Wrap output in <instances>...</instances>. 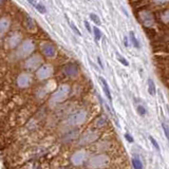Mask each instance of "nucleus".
Returning <instances> with one entry per match:
<instances>
[{"mask_svg": "<svg viewBox=\"0 0 169 169\" xmlns=\"http://www.w3.org/2000/svg\"><path fill=\"white\" fill-rule=\"evenodd\" d=\"M142 14L144 15V17H141V19L143 20L144 24L147 25V27H152L153 22H154V18H153L152 14L148 11H144Z\"/></svg>", "mask_w": 169, "mask_h": 169, "instance_id": "obj_1", "label": "nucleus"}, {"mask_svg": "<svg viewBox=\"0 0 169 169\" xmlns=\"http://www.w3.org/2000/svg\"><path fill=\"white\" fill-rule=\"evenodd\" d=\"M108 163V158L106 156H98L92 160V165L94 167H102Z\"/></svg>", "mask_w": 169, "mask_h": 169, "instance_id": "obj_2", "label": "nucleus"}, {"mask_svg": "<svg viewBox=\"0 0 169 169\" xmlns=\"http://www.w3.org/2000/svg\"><path fill=\"white\" fill-rule=\"evenodd\" d=\"M99 82H101L102 86H103V90L104 92H105L106 96H107V98L109 99L110 102L112 101V96H111V92H110V89H109V86H108V82H106V79L104 77H99Z\"/></svg>", "mask_w": 169, "mask_h": 169, "instance_id": "obj_3", "label": "nucleus"}, {"mask_svg": "<svg viewBox=\"0 0 169 169\" xmlns=\"http://www.w3.org/2000/svg\"><path fill=\"white\" fill-rule=\"evenodd\" d=\"M148 92L151 96H154L156 93V84L151 78L148 79Z\"/></svg>", "mask_w": 169, "mask_h": 169, "instance_id": "obj_4", "label": "nucleus"}, {"mask_svg": "<svg viewBox=\"0 0 169 169\" xmlns=\"http://www.w3.org/2000/svg\"><path fill=\"white\" fill-rule=\"evenodd\" d=\"M129 37H130V40H131V42H132L133 47L139 49V40H137L136 37H135V34H134L133 31H130V32H129Z\"/></svg>", "mask_w": 169, "mask_h": 169, "instance_id": "obj_5", "label": "nucleus"}, {"mask_svg": "<svg viewBox=\"0 0 169 169\" xmlns=\"http://www.w3.org/2000/svg\"><path fill=\"white\" fill-rule=\"evenodd\" d=\"M132 166L134 169H143V163L139 158H133L132 159Z\"/></svg>", "mask_w": 169, "mask_h": 169, "instance_id": "obj_6", "label": "nucleus"}, {"mask_svg": "<svg viewBox=\"0 0 169 169\" xmlns=\"http://www.w3.org/2000/svg\"><path fill=\"white\" fill-rule=\"evenodd\" d=\"M89 17H90V19H91L92 21H93L94 23H95L96 25H101V19H99V17L96 15V14H94V13H91L89 15Z\"/></svg>", "mask_w": 169, "mask_h": 169, "instance_id": "obj_7", "label": "nucleus"}, {"mask_svg": "<svg viewBox=\"0 0 169 169\" xmlns=\"http://www.w3.org/2000/svg\"><path fill=\"white\" fill-rule=\"evenodd\" d=\"M92 31H93L94 33V37H95V40H99V39L102 38V32L99 31V29H98L97 27H94L93 29H92Z\"/></svg>", "mask_w": 169, "mask_h": 169, "instance_id": "obj_8", "label": "nucleus"}, {"mask_svg": "<svg viewBox=\"0 0 169 169\" xmlns=\"http://www.w3.org/2000/svg\"><path fill=\"white\" fill-rule=\"evenodd\" d=\"M34 7H35V9H36L37 11H38L40 14H44V13H46V12H47L46 7H44V4H41V3H36Z\"/></svg>", "mask_w": 169, "mask_h": 169, "instance_id": "obj_9", "label": "nucleus"}, {"mask_svg": "<svg viewBox=\"0 0 169 169\" xmlns=\"http://www.w3.org/2000/svg\"><path fill=\"white\" fill-rule=\"evenodd\" d=\"M162 128H163V130H164V133L167 137V141H168V143H169V125L166 123H162Z\"/></svg>", "mask_w": 169, "mask_h": 169, "instance_id": "obj_10", "label": "nucleus"}, {"mask_svg": "<svg viewBox=\"0 0 169 169\" xmlns=\"http://www.w3.org/2000/svg\"><path fill=\"white\" fill-rule=\"evenodd\" d=\"M116 57H117V60H119V62H121L122 64H124L125 67H128L129 66V62L126 60V58H124L122 55L119 54V53H116Z\"/></svg>", "mask_w": 169, "mask_h": 169, "instance_id": "obj_11", "label": "nucleus"}, {"mask_svg": "<svg viewBox=\"0 0 169 169\" xmlns=\"http://www.w3.org/2000/svg\"><path fill=\"white\" fill-rule=\"evenodd\" d=\"M136 110H137V112H139V115H142V116L146 115L147 110H146V108L143 107L142 105H139V106H137V107H136Z\"/></svg>", "mask_w": 169, "mask_h": 169, "instance_id": "obj_12", "label": "nucleus"}, {"mask_svg": "<svg viewBox=\"0 0 169 169\" xmlns=\"http://www.w3.org/2000/svg\"><path fill=\"white\" fill-rule=\"evenodd\" d=\"M149 141H150V143L153 145V147L156 149L158 151H160V146H159V143L156 142V139H154L153 136H149Z\"/></svg>", "mask_w": 169, "mask_h": 169, "instance_id": "obj_13", "label": "nucleus"}, {"mask_svg": "<svg viewBox=\"0 0 169 169\" xmlns=\"http://www.w3.org/2000/svg\"><path fill=\"white\" fill-rule=\"evenodd\" d=\"M161 19H162L165 23H169V10L163 14L162 17H161Z\"/></svg>", "mask_w": 169, "mask_h": 169, "instance_id": "obj_14", "label": "nucleus"}, {"mask_svg": "<svg viewBox=\"0 0 169 169\" xmlns=\"http://www.w3.org/2000/svg\"><path fill=\"white\" fill-rule=\"evenodd\" d=\"M70 27H71V29L73 31H75V33L76 34L78 35V36H82V34H80V32H79V30H78L77 27H75V24H74V23H72V22H70Z\"/></svg>", "mask_w": 169, "mask_h": 169, "instance_id": "obj_15", "label": "nucleus"}, {"mask_svg": "<svg viewBox=\"0 0 169 169\" xmlns=\"http://www.w3.org/2000/svg\"><path fill=\"white\" fill-rule=\"evenodd\" d=\"M125 137H126V139L128 141L129 143H133V139H132V136H131L129 133H126L125 134Z\"/></svg>", "mask_w": 169, "mask_h": 169, "instance_id": "obj_16", "label": "nucleus"}, {"mask_svg": "<svg viewBox=\"0 0 169 169\" xmlns=\"http://www.w3.org/2000/svg\"><path fill=\"white\" fill-rule=\"evenodd\" d=\"M84 27H86V29H87V31L89 33L92 32V29H91V27H90V23L88 22V21H84Z\"/></svg>", "mask_w": 169, "mask_h": 169, "instance_id": "obj_17", "label": "nucleus"}, {"mask_svg": "<svg viewBox=\"0 0 169 169\" xmlns=\"http://www.w3.org/2000/svg\"><path fill=\"white\" fill-rule=\"evenodd\" d=\"M156 3H159V4H162V3H166L169 2V0H153Z\"/></svg>", "mask_w": 169, "mask_h": 169, "instance_id": "obj_18", "label": "nucleus"}, {"mask_svg": "<svg viewBox=\"0 0 169 169\" xmlns=\"http://www.w3.org/2000/svg\"><path fill=\"white\" fill-rule=\"evenodd\" d=\"M124 44H125V46H126V47H128V46H129L128 38H127V37H125V38H124Z\"/></svg>", "mask_w": 169, "mask_h": 169, "instance_id": "obj_19", "label": "nucleus"}, {"mask_svg": "<svg viewBox=\"0 0 169 169\" xmlns=\"http://www.w3.org/2000/svg\"><path fill=\"white\" fill-rule=\"evenodd\" d=\"M97 62H98V64H99V66H101V68H103V64H102V60H101V58L99 57H97Z\"/></svg>", "mask_w": 169, "mask_h": 169, "instance_id": "obj_20", "label": "nucleus"}]
</instances>
